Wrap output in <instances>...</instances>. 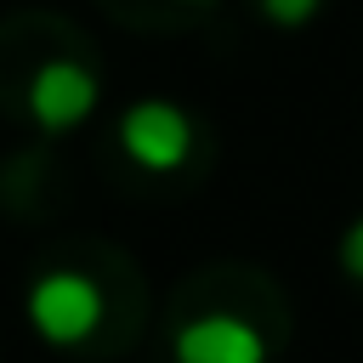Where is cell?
<instances>
[{"mask_svg":"<svg viewBox=\"0 0 363 363\" xmlns=\"http://www.w3.org/2000/svg\"><path fill=\"white\" fill-rule=\"evenodd\" d=\"M28 323L34 335H45L51 346H74L102 323V295L91 278L79 272H45L28 289Z\"/></svg>","mask_w":363,"mask_h":363,"instance_id":"obj_1","label":"cell"},{"mask_svg":"<svg viewBox=\"0 0 363 363\" xmlns=\"http://www.w3.org/2000/svg\"><path fill=\"white\" fill-rule=\"evenodd\" d=\"M340 267H346L352 278H363V221L346 227V238H340Z\"/></svg>","mask_w":363,"mask_h":363,"instance_id":"obj_6","label":"cell"},{"mask_svg":"<svg viewBox=\"0 0 363 363\" xmlns=\"http://www.w3.org/2000/svg\"><path fill=\"white\" fill-rule=\"evenodd\" d=\"M261 357H267V346L244 318L210 312V318H193L176 329V363H261Z\"/></svg>","mask_w":363,"mask_h":363,"instance_id":"obj_4","label":"cell"},{"mask_svg":"<svg viewBox=\"0 0 363 363\" xmlns=\"http://www.w3.org/2000/svg\"><path fill=\"white\" fill-rule=\"evenodd\" d=\"M261 11H267L272 23H289V28H295V23H306V17L318 11V0H261Z\"/></svg>","mask_w":363,"mask_h":363,"instance_id":"obj_5","label":"cell"},{"mask_svg":"<svg viewBox=\"0 0 363 363\" xmlns=\"http://www.w3.org/2000/svg\"><path fill=\"white\" fill-rule=\"evenodd\" d=\"M91 108H96V74L91 68H79L68 57L34 68V79H28V113L45 130H74Z\"/></svg>","mask_w":363,"mask_h":363,"instance_id":"obj_3","label":"cell"},{"mask_svg":"<svg viewBox=\"0 0 363 363\" xmlns=\"http://www.w3.org/2000/svg\"><path fill=\"white\" fill-rule=\"evenodd\" d=\"M119 142H125V153H130L136 164H147V170H176V164L187 159V147H193V125H187V113L170 108V102H136V108H125V119H119Z\"/></svg>","mask_w":363,"mask_h":363,"instance_id":"obj_2","label":"cell"}]
</instances>
